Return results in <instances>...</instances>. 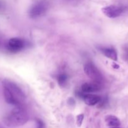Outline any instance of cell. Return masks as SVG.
I'll use <instances>...</instances> for the list:
<instances>
[{
    "label": "cell",
    "mask_w": 128,
    "mask_h": 128,
    "mask_svg": "<svg viewBox=\"0 0 128 128\" xmlns=\"http://www.w3.org/2000/svg\"><path fill=\"white\" fill-rule=\"evenodd\" d=\"M3 86L9 90V91L13 97L15 99V100L21 106H22L23 102L25 101V99H26V96H25V93L20 89V88L13 82L7 81V80L3 82Z\"/></svg>",
    "instance_id": "cell-2"
},
{
    "label": "cell",
    "mask_w": 128,
    "mask_h": 128,
    "mask_svg": "<svg viewBox=\"0 0 128 128\" xmlns=\"http://www.w3.org/2000/svg\"><path fill=\"white\" fill-rule=\"evenodd\" d=\"M123 56H124V60L128 62V47L125 48V50H124Z\"/></svg>",
    "instance_id": "cell-13"
},
{
    "label": "cell",
    "mask_w": 128,
    "mask_h": 128,
    "mask_svg": "<svg viewBox=\"0 0 128 128\" xmlns=\"http://www.w3.org/2000/svg\"><path fill=\"white\" fill-rule=\"evenodd\" d=\"M77 94L79 97L83 99L86 104L90 106H95L102 101L101 97L96 94L84 93L82 91L79 92Z\"/></svg>",
    "instance_id": "cell-7"
},
{
    "label": "cell",
    "mask_w": 128,
    "mask_h": 128,
    "mask_svg": "<svg viewBox=\"0 0 128 128\" xmlns=\"http://www.w3.org/2000/svg\"><path fill=\"white\" fill-rule=\"evenodd\" d=\"M101 88V83L94 82H85L82 86V91L84 93H92L99 91Z\"/></svg>",
    "instance_id": "cell-8"
},
{
    "label": "cell",
    "mask_w": 128,
    "mask_h": 128,
    "mask_svg": "<svg viewBox=\"0 0 128 128\" xmlns=\"http://www.w3.org/2000/svg\"><path fill=\"white\" fill-rule=\"evenodd\" d=\"M105 122L109 127H118L120 126V122L119 119L113 115H108L105 118Z\"/></svg>",
    "instance_id": "cell-10"
},
{
    "label": "cell",
    "mask_w": 128,
    "mask_h": 128,
    "mask_svg": "<svg viewBox=\"0 0 128 128\" xmlns=\"http://www.w3.org/2000/svg\"><path fill=\"white\" fill-rule=\"evenodd\" d=\"M29 120V116L23 106H16L3 117V121L6 126L16 128L25 124Z\"/></svg>",
    "instance_id": "cell-1"
},
{
    "label": "cell",
    "mask_w": 128,
    "mask_h": 128,
    "mask_svg": "<svg viewBox=\"0 0 128 128\" xmlns=\"http://www.w3.org/2000/svg\"><path fill=\"white\" fill-rule=\"evenodd\" d=\"M110 128H119V127H112Z\"/></svg>",
    "instance_id": "cell-15"
},
{
    "label": "cell",
    "mask_w": 128,
    "mask_h": 128,
    "mask_svg": "<svg viewBox=\"0 0 128 128\" xmlns=\"http://www.w3.org/2000/svg\"><path fill=\"white\" fill-rule=\"evenodd\" d=\"M123 10V8L116 5H110L102 9V11L104 14L109 18H115L118 17L122 13Z\"/></svg>",
    "instance_id": "cell-6"
},
{
    "label": "cell",
    "mask_w": 128,
    "mask_h": 128,
    "mask_svg": "<svg viewBox=\"0 0 128 128\" xmlns=\"http://www.w3.org/2000/svg\"><path fill=\"white\" fill-rule=\"evenodd\" d=\"M48 8V2L45 0H40L31 6L29 10V16L32 19L41 17Z\"/></svg>",
    "instance_id": "cell-3"
},
{
    "label": "cell",
    "mask_w": 128,
    "mask_h": 128,
    "mask_svg": "<svg viewBox=\"0 0 128 128\" xmlns=\"http://www.w3.org/2000/svg\"><path fill=\"white\" fill-rule=\"evenodd\" d=\"M84 72L92 81L101 83L103 76L99 69L92 62H88L84 66Z\"/></svg>",
    "instance_id": "cell-4"
},
{
    "label": "cell",
    "mask_w": 128,
    "mask_h": 128,
    "mask_svg": "<svg viewBox=\"0 0 128 128\" xmlns=\"http://www.w3.org/2000/svg\"><path fill=\"white\" fill-rule=\"evenodd\" d=\"M58 83L60 86H64L67 83L68 81V76L65 73H60L56 77Z\"/></svg>",
    "instance_id": "cell-11"
},
{
    "label": "cell",
    "mask_w": 128,
    "mask_h": 128,
    "mask_svg": "<svg viewBox=\"0 0 128 128\" xmlns=\"http://www.w3.org/2000/svg\"><path fill=\"white\" fill-rule=\"evenodd\" d=\"M6 47L10 52L16 53L25 48V42L20 38H12L8 41Z\"/></svg>",
    "instance_id": "cell-5"
},
{
    "label": "cell",
    "mask_w": 128,
    "mask_h": 128,
    "mask_svg": "<svg viewBox=\"0 0 128 128\" xmlns=\"http://www.w3.org/2000/svg\"><path fill=\"white\" fill-rule=\"evenodd\" d=\"M102 53L106 56L108 58L113 60V61H117V53L114 48L111 47H104L101 48L100 49Z\"/></svg>",
    "instance_id": "cell-9"
},
{
    "label": "cell",
    "mask_w": 128,
    "mask_h": 128,
    "mask_svg": "<svg viewBox=\"0 0 128 128\" xmlns=\"http://www.w3.org/2000/svg\"><path fill=\"white\" fill-rule=\"evenodd\" d=\"M84 114H79L77 116V126H79V127H80L82 125V121L83 120H84Z\"/></svg>",
    "instance_id": "cell-12"
},
{
    "label": "cell",
    "mask_w": 128,
    "mask_h": 128,
    "mask_svg": "<svg viewBox=\"0 0 128 128\" xmlns=\"http://www.w3.org/2000/svg\"><path fill=\"white\" fill-rule=\"evenodd\" d=\"M36 123H37V128H45L44 123L41 120H38L37 121H36Z\"/></svg>",
    "instance_id": "cell-14"
}]
</instances>
